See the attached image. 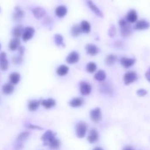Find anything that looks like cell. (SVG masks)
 Instances as JSON below:
<instances>
[{
  "label": "cell",
  "mask_w": 150,
  "mask_h": 150,
  "mask_svg": "<svg viewBox=\"0 0 150 150\" xmlns=\"http://www.w3.org/2000/svg\"><path fill=\"white\" fill-rule=\"evenodd\" d=\"M32 12L33 16L37 19H41L46 15V11L45 10V9L41 7H34Z\"/></svg>",
  "instance_id": "obj_11"
},
{
  "label": "cell",
  "mask_w": 150,
  "mask_h": 150,
  "mask_svg": "<svg viewBox=\"0 0 150 150\" xmlns=\"http://www.w3.org/2000/svg\"><path fill=\"white\" fill-rule=\"evenodd\" d=\"M0 13H1V8H0Z\"/></svg>",
  "instance_id": "obj_46"
},
{
  "label": "cell",
  "mask_w": 150,
  "mask_h": 150,
  "mask_svg": "<svg viewBox=\"0 0 150 150\" xmlns=\"http://www.w3.org/2000/svg\"><path fill=\"white\" fill-rule=\"evenodd\" d=\"M29 136H30V133H29V132H22V133H21L20 134H19V136H18L17 139H16V142L23 144V142H25V141L29 138Z\"/></svg>",
  "instance_id": "obj_30"
},
{
  "label": "cell",
  "mask_w": 150,
  "mask_h": 150,
  "mask_svg": "<svg viewBox=\"0 0 150 150\" xmlns=\"http://www.w3.org/2000/svg\"><path fill=\"white\" fill-rule=\"evenodd\" d=\"M116 32H117V31H116L115 26L114 25H111V27L109 28V30H108V35L111 38H114L116 35Z\"/></svg>",
  "instance_id": "obj_37"
},
{
  "label": "cell",
  "mask_w": 150,
  "mask_h": 150,
  "mask_svg": "<svg viewBox=\"0 0 150 150\" xmlns=\"http://www.w3.org/2000/svg\"><path fill=\"white\" fill-rule=\"evenodd\" d=\"M84 103V100L81 98H74L70 101L69 105L73 108H79V107L82 106Z\"/></svg>",
  "instance_id": "obj_20"
},
{
  "label": "cell",
  "mask_w": 150,
  "mask_h": 150,
  "mask_svg": "<svg viewBox=\"0 0 150 150\" xmlns=\"http://www.w3.org/2000/svg\"><path fill=\"white\" fill-rule=\"evenodd\" d=\"M55 136L56 134L53 131H51V130H47V131L42 135V138H41L42 141L43 142L44 145H45V146H47L48 142H49L51 139L55 137Z\"/></svg>",
  "instance_id": "obj_17"
},
{
  "label": "cell",
  "mask_w": 150,
  "mask_h": 150,
  "mask_svg": "<svg viewBox=\"0 0 150 150\" xmlns=\"http://www.w3.org/2000/svg\"><path fill=\"white\" fill-rule=\"evenodd\" d=\"M21 45V40L18 38H13V40H10V42H9V48H10V51H15L16 50L18 49V48L20 47Z\"/></svg>",
  "instance_id": "obj_22"
},
{
  "label": "cell",
  "mask_w": 150,
  "mask_h": 150,
  "mask_svg": "<svg viewBox=\"0 0 150 150\" xmlns=\"http://www.w3.org/2000/svg\"><path fill=\"white\" fill-rule=\"evenodd\" d=\"M91 120L95 122H99L102 120V112L100 108H95L90 111Z\"/></svg>",
  "instance_id": "obj_6"
},
{
  "label": "cell",
  "mask_w": 150,
  "mask_h": 150,
  "mask_svg": "<svg viewBox=\"0 0 150 150\" xmlns=\"http://www.w3.org/2000/svg\"><path fill=\"white\" fill-rule=\"evenodd\" d=\"M23 31V26H21V25H18V26H16V27L13 29L12 34H13L14 38H19L22 35Z\"/></svg>",
  "instance_id": "obj_27"
},
{
  "label": "cell",
  "mask_w": 150,
  "mask_h": 150,
  "mask_svg": "<svg viewBox=\"0 0 150 150\" xmlns=\"http://www.w3.org/2000/svg\"><path fill=\"white\" fill-rule=\"evenodd\" d=\"M94 78L98 81H103L106 79V73H105V72L104 70H100L95 73V75L94 76Z\"/></svg>",
  "instance_id": "obj_29"
},
{
  "label": "cell",
  "mask_w": 150,
  "mask_h": 150,
  "mask_svg": "<svg viewBox=\"0 0 150 150\" xmlns=\"http://www.w3.org/2000/svg\"><path fill=\"white\" fill-rule=\"evenodd\" d=\"M9 67L8 60L7 58V54L4 52L0 53V69L3 71L7 70Z\"/></svg>",
  "instance_id": "obj_8"
},
{
  "label": "cell",
  "mask_w": 150,
  "mask_h": 150,
  "mask_svg": "<svg viewBox=\"0 0 150 150\" xmlns=\"http://www.w3.org/2000/svg\"><path fill=\"white\" fill-rule=\"evenodd\" d=\"M26 127H28V128L29 129H37V130H42V127H39V126H37V125H34L32 124H29L26 125Z\"/></svg>",
  "instance_id": "obj_39"
},
{
  "label": "cell",
  "mask_w": 150,
  "mask_h": 150,
  "mask_svg": "<svg viewBox=\"0 0 150 150\" xmlns=\"http://www.w3.org/2000/svg\"><path fill=\"white\" fill-rule=\"evenodd\" d=\"M117 56L114 55V54H109V55L107 56L106 58H105V63H106L108 65H113V64H114V63L117 62Z\"/></svg>",
  "instance_id": "obj_32"
},
{
  "label": "cell",
  "mask_w": 150,
  "mask_h": 150,
  "mask_svg": "<svg viewBox=\"0 0 150 150\" xmlns=\"http://www.w3.org/2000/svg\"><path fill=\"white\" fill-rule=\"evenodd\" d=\"M14 92V86L10 83H7L2 86V92L4 95H11Z\"/></svg>",
  "instance_id": "obj_25"
},
{
  "label": "cell",
  "mask_w": 150,
  "mask_h": 150,
  "mask_svg": "<svg viewBox=\"0 0 150 150\" xmlns=\"http://www.w3.org/2000/svg\"><path fill=\"white\" fill-rule=\"evenodd\" d=\"M9 80H10V83L13 85L18 84L21 80L20 74L18 73H16V72L10 73V76H9Z\"/></svg>",
  "instance_id": "obj_23"
},
{
  "label": "cell",
  "mask_w": 150,
  "mask_h": 150,
  "mask_svg": "<svg viewBox=\"0 0 150 150\" xmlns=\"http://www.w3.org/2000/svg\"><path fill=\"white\" fill-rule=\"evenodd\" d=\"M48 145L53 149H58L60 146V141L56 137H54L48 142Z\"/></svg>",
  "instance_id": "obj_28"
},
{
  "label": "cell",
  "mask_w": 150,
  "mask_h": 150,
  "mask_svg": "<svg viewBox=\"0 0 150 150\" xmlns=\"http://www.w3.org/2000/svg\"><path fill=\"white\" fill-rule=\"evenodd\" d=\"M123 150H134L133 149V148L131 147V146H126V147H125L124 149H123Z\"/></svg>",
  "instance_id": "obj_43"
},
{
  "label": "cell",
  "mask_w": 150,
  "mask_h": 150,
  "mask_svg": "<svg viewBox=\"0 0 150 150\" xmlns=\"http://www.w3.org/2000/svg\"><path fill=\"white\" fill-rule=\"evenodd\" d=\"M57 103H56L55 100L53 98H48L46 100H41V105L46 109H50V108H54L56 105Z\"/></svg>",
  "instance_id": "obj_16"
},
{
  "label": "cell",
  "mask_w": 150,
  "mask_h": 150,
  "mask_svg": "<svg viewBox=\"0 0 150 150\" xmlns=\"http://www.w3.org/2000/svg\"><path fill=\"white\" fill-rule=\"evenodd\" d=\"M69 73V67L67 65H60L59 67H57V73L58 76H64Z\"/></svg>",
  "instance_id": "obj_26"
},
{
  "label": "cell",
  "mask_w": 150,
  "mask_h": 150,
  "mask_svg": "<svg viewBox=\"0 0 150 150\" xmlns=\"http://www.w3.org/2000/svg\"><path fill=\"white\" fill-rule=\"evenodd\" d=\"M137 95L139 97H144L145 95H147V91L144 89H140L136 92Z\"/></svg>",
  "instance_id": "obj_38"
},
{
  "label": "cell",
  "mask_w": 150,
  "mask_h": 150,
  "mask_svg": "<svg viewBox=\"0 0 150 150\" xmlns=\"http://www.w3.org/2000/svg\"><path fill=\"white\" fill-rule=\"evenodd\" d=\"M79 59H80L79 54L76 51H72L67 55V58H66V61L68 64H73L77 63L79 61Z\"/></svg>",
  "instance_id": "obj_10"
},
{
  "label": "cell",
  "mask_w": 150,
  "mask_h": 150,
  "mask_svg": "<svg viewBox=\"0 0 150 150\" xmlns=\"http://www.w3.org/2000/svg\"><path fill=\"white\" fill-rule=\"evenodd\" d=\"M41 105V100H31L28 103V109L30 111H35L38 109L40 105Z\"/></svg>",
  "instance_id": "obj_21"
},
{
  "label": "cell",
  "mask_w": 150,
  "mask_h": 150,
  "mask_svg": "<svg viewBox=\"0 0 150 150\" xmlns=\"http://www.w3.org/2000/svg\"><path fill=\"white\" fill-rule=\"evenodd\" d=\"M100 91L103 93L110 94L112 92V88L108 85V83H103L100 85Z\"/></svg>",
  "instance_id": "obj_35"
},
{
  "label": "cell",
  "mask_w": 150,
  "mask_h": 150,
  "mask_svg": "<svg viewBox=\"0 0 150 150\" xmlns=\"http://www.w3.org/2000/svg\"><path fill=\"white\" fill-rule=\"evenodd\" d=\"M150 24L146 20H140L136 22L135 25V29L137 30H145L149 27Z\"/></svg>",
  "instance_id": "obj_19"
},
{
  "label": "cell",
  "mask_w": 150,
  "mask_h": 150,
  "mask_svg": "<svg viewBox=\"0 0 150 150\" xmlns=\"http://www.w3.org/2000/svg\"><path fill=\"white\" fill-rule=\"evenodd\" d=\"M86 48V51L89 55L90 56H95L99 53L100 50L99 48H98L96 45L92 43H89L86 45L85 47Z\"/></svg>",
  "instance_id": "obj_13"
},
{
  "label": "cell",
  "mask_w": 150,
  "mask_h": 150,
  "mask_svg": "<svg viewBox=\"0 0 150 150\" xmlns=\"http://www.w3.org/2000/svg\"><path fill=\"white\" fill-rule=\"evenodd\" d=\"M13 19L15 21H20L24 17V11L19 6L15 7L14 12H13Z\"/></svg>",
  "instance_id": "obj_12"
},
{
  "label": "cell",
  "mask_w": 150,
  "mask_h": 150,
  "mask_svg": "<svg viewBox=\"0 0 150 150\" xmlns=\"http://www.w3.org/2000/svg\"><path fill=\"white\" fill-rule=\"evenodd\" d=\"M138 20V14L135 10H130L126 16V21L128 23H135Z\"/></svg>",
  "instance_id": "obj_15"
},
{
  "label": "cell",
  "mask_w": 150,
  "mask_h": 150,
  "mask_svg": "<svg viewBox=\"0 0 150 150\" xmlns=\"http://www.w3.org/2000/svg\"><path fill=\"white\" fill-rule=\"evenodd\" d=\"M43 23H44V24H45V25L51 24V23H52V19H51L50 17H46L45 18V20H44Z\"/></svg>",
  "instance_id": "obj_40"
},
{
  "label": "cell",
  "mask_w": 150,
  "mask_h": 150,
  "mask_svg": "<svg viewBox=\"0 0 150 150\" xmlns=\"http://www.w3.org/2000/svg\"><path fill=\"white\" fill-rule=\"evenodd\" d=\"M35 32V29L32 26H27V27L24 28L21 35L22 40H23V42H27V41L30 40L33 38Z\"/></svg>",
  "instance_id": "obj_3"
},
{
  "label": "cell",
  "mask_w": 150,
  "mask_h": 150,
  "mask_svg": "<svg viewBox=\"0 0 150 150\" xmlns=\"http://www.w3.org/2000/svg\"><path fill=\"white\" fill-rule=\"evenodd\" d=\"M87 140L90 144H95L99 140V133L96 129H91L87 137Z\"/></svg>",
  "instance_id": "obj_9"
},
{
  "label": "cell",
  "mask_w": 150,
  "mask_h": 150,
  "mask_svg": "<svg viewBox=\"0 0 150 150\" xmlns=\"http://www.w3.org/2000/svg\"><path fill=\"white\" fill-rule=\"evenodd\" d=\"M86 3H87L88 7L90 8V10H92V11L93 12V13H95L97 16H98V17H100V18L103 17V14L102 11L100 10L99 7H98V6H97L96 4H95V3L92 1V0H86Z\"/></svg>",
  "instance_id": "obj_7"
},
{
  "label": "cell",
  "mask_w": 150,
  "mask_h": 150,
  "mask_svg": "<svg viewBox=\"0 0 150 150\" xmlns=\"http://www.w3.org/2000/svg\"><path fill=\"white\" fill-rule=\"evenodd\" d=\"M136 62V59L133 58H127V57H122L120 59V64L125 68H129L132 67Z\"/></svg>",
  "instance_id": "obj_14"
},
{
  "label": "cell",
  "mask_w": 150,
  "mask_h": 150,
  "mask_svg": "<svg viewBox=\"0 0 150 150\" xmlns=\"http://www.w3.org/2000/svg\"><path fill=\"white\" fill-rule=\"evenodd\" d=\"M18 50L19 55L21 56V57H22V55H23V54H24V51H25L24 47H23V46H20Z\"/></svg>",
  "instance_id": "obj_41"
},
{
  "label": "cell",
  "mask_w": 150,
  "mask_h": 150,
  "mask_svg": "<svg viewBox=\"0 0 150 150\" xmlns=\"http://www.w3.org/2000/svg\"><path fill=\"white\" fill-rule=\"evenodd\" d=\"M80 26L78 24H75L71 28V35L73 37H79L81 33Z\"/></svg>",
  "instance_id": "obj_31"
},
{
  "label": "cell",
  "mask_w": 150,
  "mask_h": 150,
  "mask_svg": "<svg viewBox=\"0 0 150 150\" xmlns=\"http://www.w3.org/2000/svg\"><path fill=\"white\" fill-rule=\"evenodd\" d=\"M87 132V125L83 121L79 122L76 126V134L80 139L85 137Z\"/></svg>",
  "instance_id": "obj_2"
},
{
  "label": "cell",
  "mask_w": 150,
  "mask_h": 150,
  "mask_svg": "<svg viewBox=\"0 0 150 150\" xmlns=\"http://www.w3.org/2000/svg\"><path fill=\"white\" fill-rule=\"evenodd\" d=\"M54 40H55V43L57 46H61V45H64V43H63L64 42V38L60 34H57L54 36Z\"/></svg>",
  "instance_id": "obj_34"
},
{
  "label": "cell",
  "mask_w": 150,
  "mask_h": 150,
  "mask_svg": "<svg viewBox=\"0 0 150 150\" xmlns=\"http://www.w3.org/2000/svg\"><path fill=\"white\" fill-rule=\"evenodd\" d=\"M80 86V92L81 94L83 96H87L90 95L92 92V86L86 81H81L79 83Z\"/></svg>",
  "instance_id": "obj_5"
},
{
  "label": "cell",
  "mask_w": 150,
  "mask_h": 150,
  "mask_svg": "<svg viewBox=\"0 0 150 150\" xmlns=\"http://www.w3.org/2000/svg\"><path fill=\"white\" fill-rule=\"evenodd\" d=\"M67 8L64 5H60L58 6L57 8L55 9V14L57 17L60 18H64V16L67 15Z\"/></svg>",
  "instance_id": "obj_18"
},
{
  "label": "cell",
  "mask_w": 150,
  "mask_h": 150,
  "mask_svg": "<svg viewBox=\"0 0 150 150\" xmlns=\"http://www.w3.org/2000/svg\"><path fill=\"white\" fill-rule=\"evenodd\" d=\"M138 79V76L136 72L130 71L127 72L124 76V82L125 85H130Z\"/></svg>",
  "instance_id": "obj_4"
},
{
  "label": "cell",
  "mask_w": 150,
  "mask_h": 150,
  "mask_svg": "<svg viewBox=\"0 0 150 150\" xmlns=\"http://www.w3.org/2000/svg\"><path fill=\"white\" fill-rule=\"evenodd\" d=\"M23 62V58L21 56H16L13 58V62L16 64H20Z\"/></svg>",
  "instance_id": "obj_36"
},
{
  "label": "cell",
  "mask_w": 150,
  "mask_h": 150,
  "mask_svg": "<svg viewBox=\"0 0 150 150\" xmlns=\"http://www.w3.org/2000/svg\"><path fill=\"white\" fill-rule=\"evenodd\" d=\"M119 25L120 26V33L121 35L124 38H127L131 35L132 28L130 23L125 19H121L119 21Z\"/></svg>",
  "instance_id": "obj_1"
},
{
  "label": "cell",
  "mask_w": 150,
  "mask_h": 150,
  "mask_svg": "<svg viewBox=\"0 0 150 150\" xmlns=\"http://www.w3.org/2000/svg\"><path fill=\"white\" fill-rule=\"evenodd\" d=\"M0 50H1V44H0Z\"/></svg>",
  "instance_id": "obj_45"
},
{
  "label": "cell",
  "mask_w": 150,
  "mask_h": 150,
  "mask_svg": "<svg viewBox=\"0 0 150 150\" xmlns=\"http://www.w3.org/2000/svg\"><path fill=\"white\" fill-rule=\"evenodd\" d=\"M81 30L85 34H88L91 31V25L87 21H82L80 24Z\"/></svg>",
  "instance_id": "obj_24"
},
{
  "label": "cell",
  "mask_w": 150,
  "mask_h": 150,
  "mask_svg": "<svg viewBox=\"0 0 150 150\" xmlns=\"http://www.w3.org/2000/svg\"><path fill=\"white\" fill-rule=\"evenodd\" d=\"M97 64L96 63L93 62H89L86 66V70L88 73H95L97 70Z\"/></svg>",
  "instance_id": "obj_33"
},
{
  "label": "cell",
  "mask_w": 150,
  "mask_h": 150,
  "mask_svg": "<svg viewBox=\"0 0 150 150\" xmlns=\"http://www.w3.org/2000/svg\"><path fill=\"white\" fill-rule=\"evenodd\" d=\"M145 77H146V80H147L149 82H150V67L148 69L147 71H146V74H145Z\"/></svg>",
  "instance_id": "obj_42"
},
{
  "label": "cell",
  "mask_w": 150,
  "mask_h": 150,
  "mask_svg": "<svg viewBox=\"0 0 150 150\" xmlns=\"http://www.w3.org/2000/svg\"><path fill=\"white\" fill-rule=\"evenodd\" d=\"M92 150H103V148H101V147H100V146H98V147L94 148V149Z\"/></svg>",
  "instance_id": "obj_44"
}]
</instances>
